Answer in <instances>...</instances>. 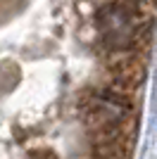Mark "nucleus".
<instances>
[{
    "instance_id": "obj_1",
    "label": "nucleus",
    "mask_w": 157,
    "mask_h": 159,
    "mask_svg": "<svg viewBox=\"0 0 157 159\" xmlns=\"http://www.w3.org/2000/svg\"><path fill=\"white\" fill-rule=\"evenodd\" d=\"M95 33L98 43L107 52H119V50H145L150 45L152 21L150 17L133 12L119 0L105 2L95 10Z\"/></svg>"
},
{
    "instance_id": "obj_2",
    "label": "nucleus",
    "mask_w": 157,
    "mask_h": 159,
    "mask_svg": "<svg viewBox=\"0 0 157 159\" xmlns=\"http://www.w3.org/2000/svg\"><path fill=\"white\" fill-rule=\"evenodd\" d=\"M119 2H124L126 7H131L133 12L143 14V17H150L155 12V5H157V0H119Z\"/></svg>"
},
{
    "instance_id": "obj_3",
    "label": "nucleus",
    "mask_w": 157,
    "mask_h": 159,
    "mask_svg": "<svg viewBox=\"0 0 157 159\" xmlns=\"http://www.w3.org/2000/svg\"><path fill=\"white\" fill-rule=\"evenodd\" d=\"M24 159H57V154H55V150H50V147H33V150L26 152Z\"/></svg>"
}]
</instances>
